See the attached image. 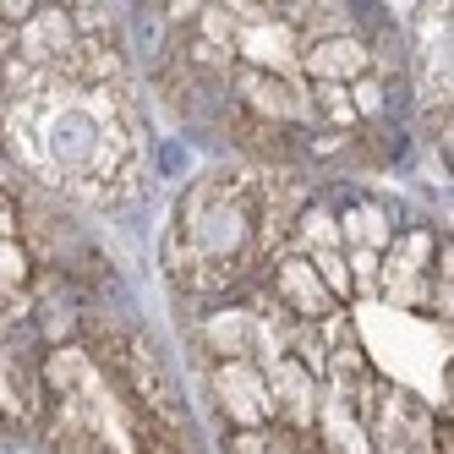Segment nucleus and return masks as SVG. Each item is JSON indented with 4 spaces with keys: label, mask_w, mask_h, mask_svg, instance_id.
I'll return each instance as SVG.
<instances>
[{
    "label": "nucleus",
    "mask_w": 454,
    "mask_h": 454,
    "mask_svg": "<svg viewBox=\"0 0 454 454\" xmlns=\"http://www.w3.org/2000/svg\"><path fill=\"white\" fill-rule=\"evenodd\" d=\"M214 388H219V411L231 416L236 427H263V421H274V400H269L263 367H257L252 356H219Z\"/></svg>",
    "instance_id": "1"
}]
</instances>
